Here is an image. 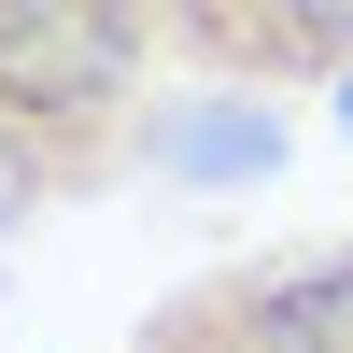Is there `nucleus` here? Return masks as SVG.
Wrapping results in <instances>:
<instances>
[{
    "instance_id": "f257e3e1",
    "label": "nucleus",
    "mask_w": 353,
    "mask_h": 353,
    "mask_svg": "<svg viewBox=\"0 0 353 353\" xmlns=\"http://www.w3.org/2000/svg\"><path fill=\"white\" fill-rule=\"evenodd\" d=\"M156 0H0V141L57 170V198H99L156 156Z\"/></svg>"
},
{
    "instance_id": "20e7f679",
    "label": "nucleus",
    "mask_w": 353,
    "mask_h": 353,
    "mask_svg": "<svg viewBox=\"0 0 353 353\" xmlns=\"http://www.w3.org/2000/svg\"><path fill=\"white\" fill-rule=\"evenodd\" d=\"M28 212H57V170L28 156V141H0V241H14Z\"/></svg>"
},
{
    "instance_id": "7ed1b4c3",
    "label": "nucleus",
    "mask_w": 353,
    "mask_h": 353,
    "mask_svg": "<svg viewBox=\"0 0 353 353\" xmlns=\"http://www.w3.org/2000/svg\"><path fill=\"white\" fill-rule=\"evenodd\" d=\"M184 156H198V170H269V156H283V128H269V113H212Z\"/></svg>"
},
{
    "instance_id": "39448f33",
    "label": "nucleus",
    "mask_w": 353,
    "mask_h": 353,
    "mask_svg": "<svg viewBox=\"0 0 353 353\" xmlns=\"http://www.w3.org/2000/svg\"><path fill=\"white\" fill-rule=\"evenodd\" d=\"M283 14H297V57H311V71L353 57V0H283Z\"/></svg>"
},
{
    "instance_id": "423d86ee",
    "label": "nucleus",
    "mask_w": 353,
    "mask_h": 353,
    "mask_svg": "<svg viewBox=\"0 0 353 353\" xmlns=\"http://www.w3.org/2000/svg\"><path fill=\"white\" fill-rule=\"evenodd\" d=\"M339 128H353V57H339Z\"/></svg>"
},
{
    "instance_id": "f03ea898",
    "label": "nucleus",
    "mask_w": 353,
    "mask_h": 353,
    "mask_svg": "<svg viewBox=\"0 0 353 353\" xmlns=\"http://www.w3.org/2000/svg\"><path fill=\"white\" fill-rule=\"evenodd\" d=\"M128 353H353V241L254 254V269L184 283V297L141 311Z\"/></svg>"
}]
</instances>
